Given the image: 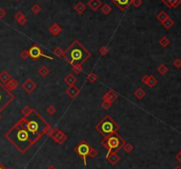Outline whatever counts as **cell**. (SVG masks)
I'll use <instances>...</instances> for the list:
<instances>
[{
  "mask_svg": "<svg viewBox=\"0 0 181 169\" xmlns=\"http://www.w3.org/2000/svg\"><path fill=\"white\" fill-rule=\"evenodd\" d=\"M179 152H181V150H180V151H179Z\"/></svg>",
  "mask_w": 181,
  "mask_h": 169,
  "instance_id": "47",
  "label": "cell"
},
{
  "mask_svg": "<svg viewBox=\"0 0 181 169\" xmlns=\"http://www.w3.org/2000/svg\"><path fill=\"white\" fill-rule=\"evenodd\" d=\"M112 2L117 5L120 10L125 11L128 8V6L131 5L133 0H112Z\"/></svg>",
  "mask_w": 181,
  "mask_h": 169,
  "instance_id": "13",
  "label": "cell"
},
{
  "mask_svg": "<svg viewBox=\"0 0 181 169\" xmlns=\"http://www.w3.org/2000/svg\"><path fill=\"white\" fill-rule=\"evenodd\" d=\"M72 70L74 73H76L77 74H80L82 72V66H76V67H72Z\"/></svg>",
  "mask_w": 181,
  "mask_h": 169,
  "instance_id": "35",
  "label": "cell"
},
{
  "mask_svg": "<svg viewBox=\"0 0 181 169\" xmlns=\"http://www.w3.org/2000/svg\"><path fill=\"white\" fill-rule=\"evenodd\" d=\"M33 111V109L31 108V107H29V106H27V105H26V106H24L23 108L21 109V113L23 114V116L25 117V116H27L30 113H31Z\"/></svg>",
  "mask_w": 181,
  "mask_h": 169,
  "instance_id": "26",
  "label": "cell"
},
{
  "mask_svg": "<svg viewBox=\"0 0 181 169\" xmlns=\"http://www.w3.org/2000/svg\"><path fill=\"white\" fill-rule=\"evenodd\" d=\"M173 65H174L177 68L181 67V59H179V58L176 59V60L174 61V62H173Z\"/></svg>",
  "mask_w": 181,
  "mask_h": 169,
  "instance_id": "39",
  "label": "cell"
},
{
  "mask_svg": "<svg viewBox=\"0 0 181 169\" xmlns=\"http://www.w3.org/2000/svg\"><path fill=\"white\" fill-rule=\"evenodd\" d=\"M1 117H2V116H1V113H0V119H1Z\"/></svg>",
  "mask_w": 181,
  "mask_h": 169,
  "instance_id": "46",
  "label": "cell"
},
{
  "mask_svg": "<svg viewBox=\"0 0 181 169\" xmlns=\"http://www.w3.org/2000/svg\"><path fill=\"white\" fill-rule=\"evenodd\" d=\"M14 98V95L0 82V113L3 112Z\"/></svg>",
  "mask_w": 181,
  "mask_h": 169,
  "instance_id": "6",
  "label": "cell"
},
{
  "mask_svg": "<svg viewBox=\"0 0 181 169\" xmlns=\"http://www.w3.org/2000/svg\"><path fill=\"white\" fill-rule=\"evenodd\" d=\"M10 79H11V75L7 71L5 70V71H2L1 73H0V82H1L2 83L5 84Z\"/></svg>",
  "mask_w": 181,
  "mask_h": 169,
  "instance_id": "18",
  "label": "cell"
},
{
  "mask_svg": "<svg viewBox=\"0 0 181 169\" xmlns=\"http://www.w3.org/2000/svg\"><path fill=\"white\" fill-rule=\"evenodd\" d=\"M145 95H146V91L142 88H138L133 92V96L136 98H138L139 100H141L145 97Z\"/></svg>",
  "mask_w": 181,
  "mask_h": 169,
  "instance_id": "17",
  "label": "cell"
},
{
  "mask_svg": "<svg viewBox=\"0 0 181 169\" xmlns=\"http://www.w3.org/2000/svg\"><path fill=\"white\" fill-rule=\"evenodd\" d=\"M53 53H54V55L56 56V57H58V58H60V57H63V53H64V51L60 48V47H56L55 49H54V51H53Z\"/></svg>",
  "mask_w": 181,
  "mask_h": 169,
  "instance_id": "27",
  "label": "cell"
},
{
  "mask_svg": "<svg viewBox=\"0 0 181 169\" xmlns=\"http://www.w3.org/2000/svg\"><path fill=\"white\" fill-rule=\"evenodd\" d=\"M47 169H57V168H56L53 165H51V166H50Z\"/></svg>",
  "mask_w": 181,
  "mask_h": 169,
  "instance_id": "43",
  "label": "cell"
},
{
  "mask_svg": "<svg viewBox=\"0 0 181 169\" xmlns=\"http://www.w3.org/2000/svg\"><path fill=\"white\" fill-rule=\"evenodd\" d=\"M19 122L28 132L34 144L38 142L42 135L46 134L47 129L51 128V125L48 122L34 109L27 116H23Z\"/></svg>",
  "mask_w": 181,
  "mask_h": 169,
  "instance_id": "1",
  "label": "cell"
},
{
  "mask_svg": "<svg viewBox=\"0 0 181 169\" xmlns=\"http://www.w3.org/2000/svg\"><path fill=\"white\" fill-rule=\"evenodd\" d=\"M5 88L8 89V90H10L11 92L12 91H13L14 89H16L17 88H18V86H19V83H18V82L15 80V79H10L5 84Z\"/></svg>",
  "mask_w": 181,
  "mask_h": 169,
  "instance_id": "15",
  "label": "cell"
},
{
  "mask_svg": "<svg viewBox=\"0 0 181 169\" xmlns=\"http://www.w3.org/2000/svg\"><path fill=\"white\" fill-rule=\"evenodd\" d=\"M20 57L22 58V59L26 60V59L29 57V54H28V50H23V51L20 52Z\"/></svg>",
  "mask_w": 181,
  "mask_h": 169,
  "instance_id": "34",
  "label": "cell"
},
{
  "mask_svg": "<svg viewBox=\"0 0 181 169\" xmlns=\"http://www.w3.org/2000/svg\"><path fill=\"white\" fill-rule=\"evenodd\" d=\"M157 18H158L161 21H163L164 19H166V18H167V16H166V14H165V12H161V13H159V15L157 16Z\"/></svg>",
  "mask_w": 181,
  "mask_h": 169,
  "instance_id": "38",
  "label": "cell"
},
{
  "mask_svg": "<svg viewBox=\"0 0 181 169\" xmlns=\"http://www.w3.org/2000/svg\"><path fill=\"white\" fill-rule=\"evenodd\" d=\"M157 71H158V73L160 74H162V75H163V74H165L167 72H168V67L165 66V65H163V64H161L158 67H157Z\"/></svg>",
  "mask_w": 181,
  "mask_h": 169,
  "instance_id": "25",
  "label": "cell"
},
{
  "mask_svg": "<svg viewBox=\"0 0 181 169\" xmlns=\"http://www.w3.org/2000/svg\"><path fill=\"white\" fill-rule=\"evenodd\" d=\"M148 76H149V75H147V74H145V75H143V76H142V77H141V82H142L143 84L147 85L148 80Z\"/></svg>",
  "mask_w": 181,
  "mask_h": 169,
  "instance_id": "40",
  "label": "cell"
},
{
  "mask_svg": "<svg viewBox=\"0 0 181 169\" xmlns=\"http://www.w3.org/2000/svg\"><path fill=\"white\" fill-rule=\"evenodd\" d=\"M64 82H66V84H67L70 87V86L75 85V83H76V82H77V78L75 77L72 74H69L65 77Z\"/></svg>",
  "mask_w": 181,
  "mask_h": 169,
  "instance_id": "16",
  "label": "cell"
},
{
  "mask_svg": "<svg viewBox=\"0 0 181 169\" xmlns=\"http://www.w3.org/2000/svg\"><path fill=\"white\" fill-rule=\"evenodd\" d=\"M97 156H98V151L95 148H92L91 147V149H90V151L88 153V157H90L91 159H95Z\"/></svg>",
  "mask_w": 181,
  "mask_h": 169,
  "instance_id": "28",
  "label": "cell"
},
{
  "mask_svg": "<svg viewBox=\"0 0 181 169\" xmlns=\"http://www.w3.org/2000/svg\"><path fill=\"white\" fill-rule=\"evenodd\" d=\"M157 79L155 77L154 75H149L148 76V82H147V85L149 87V88H154L156 84H157Z\"/></svg>",
  "mask_w": 181,
  "mask_h": 169,
  "instance_id": "20",
  "label": "cell"
},
{
  "mask_svg": "<svg viewBox=\"0 0 181 169\" xmlns=\"http://www.w3.org/2000/svg\"><path fill=\"white\" fill-rule=\"evenodd\" d=\"M111 102H109V101H106V100H103L102 101V108L104 109V110H108L110 107L111 106Z\"/></svg>",
  "mask_w": 181,
  "mask_h": 169,
  "instance_id": "32",
  "label": "cell"
},
{
  "mask_svg": "<svg viewBox=\"0 0 181 169\" xmlns=\"http://www.w3.org/2000/svg\"><path fill=\"white\" fill-rule=\"evenodd\" d=\"M0 169H5V166H4L2 164H0Z\"/></svg>",
  "mask_w": 181,
  "mask_h": 169,
  "instance_id": "44",
  "label": "cell"
},
{
  "mask_svg": "<svg viewBox=\"0 0 181 169\" xmlns=\"http://www.w3.org/2000/svg\"><path fill=\"white\" fill-rule=\"evenodd\" d=\"M117 98H118V96L117 95V93L114 90H109L108 92H106V93L103 95L102 99L109 101L112 104L113 102H115L117 99Z\"/></svg>",
  "mask_w": 181,
  "mask_h": 169,
  "instance_id": "14",
  "label": "cell"
},
{
  "mask_svg": "<svg viewBox=\"0 0 181 169\" xmlns=\"http://www.w3.org/2000/svg\"><path fill=\"white\" fill-rule=\"evenodd\" d=\"M28 54H29V57H30V58H31L32 59H35V60L38 59V58H41V57H43V58H48V59H50V60H52V59L54 58L53 57H51V56H49V55H46L45 53H43L42 50L39 47L38 45H36V44L31 46V47L29 48V50H28Z\"/></svg>",
  "mask_w": 181,
  "mask_h": 169,
  "instance_id": "8",
  "label": "cell"
},
{
  "mask_svg": "<svg viewBox=\"0 0 181 169\" xmlns=\"http://www.w3.org/2000/svg\"><path fill=\"white\" fill-rule=\"evenodd\" d=\"M96 129L104 138L112 134L117 133L118 130L120 129V126L117 124V122L116 120H114V119L111 116L106 115L96 126Z\"/></svg>",
  "mask_w": 181,
  "mask_h": 169,
  "instance_id": "4",
  "label": "cell"
},
{
  "mask_svg": "<svg viewBox=\"0 0 181 169\" xmlns=\"http://www.w3.org/2000/svg\"><path fill=\"white\" fill-rule=\"evenodd\" d=\"M80 89L76 86V85H72V86H70L66 90V93L67 96H69L71 98L74 99L76 98L79 94H80Z\"/></svg>",
  "mask_w": 181,
  "mask_h": 169,
  "instance_id": "12",
  "label": "cell"
},
{
  "mask_svg": "<svg viewBox=\"0 0 181 169\" xmlns=\"http://www.w3.org/2000/svg\"><path fill=\"white\" fill-rule=\"evenodd\" d=\"M38 87V85L36 84V82H35L33 80L31 79H27L26 80L23 84H22V88L23 89L27 92V94H31L32 92H34V90Z\"/></svg>",
  "mask_w": 181,
  "mask_h": 169,
  "instance_id": "10",
  "label": "cell"
},
{
  "mask_svg": "<svg viewBox=\"0 0 181 169\" xmlns=\"http://www.w3.org/2000/svg\"><path fill=\"white\" fill-rule=\"evenodd\" d=\"M99 53L102 55V56H105V55H107L108 52H109V49L106 47V46H102V47H101L99 49Z\"/></svg>",
  "mask_w": 181,
  "mask_h": 169,
  "instance_id": "31",
  "label": "cell"
},
{
  "mask_svg": "<svg viewBox=\"0 0 181 169\" xmlns=\"http://www.w3.org/2000/svg\"><path fill=\"white\" fill-rule=\"evenodd\" d=\"M90 57L91 53L78 40H75L63 53V58L72 67L83 66Z\"/></svg>",
  "mask_w": 181,
  "mask_h": 169,
  "instance_id": "3",
  "label": "cell"
},
{
  "mask_svg": "<svg viewBox=\"0 0 181 169\" xmlns=\"http://www.w3.org/2000/svg\"><path fill=\"white\" fill-rule=\"evenodd\" d=\"M88 5L90 6V8L93 9V10H97L99 7H101L102 5V3L100 0H90L88 2Z\"/></svg>",
  "mask_w": 181,
  "mask_h": 169,
  "instance_id": "19",
  "label": "cell"
},
{
  "mask_svg": "<svg viewBox=\"0 0 181 169\" xmlns=\"http://www.w3.org/2000/svg\"><path fill=\"white\" fill-rule=\"evenodd\" d=\"M122 149L126 153H131L133 150V145L130 143H126L123 146H122Z\"/></svg>",
  "mask_w": 181,
  "mask_h": 169,
  "instance_id": "22",
  "label": "cell"
},
{
  "mask_svg": "<svg viewBox=\"0 0 181 169\" xmlns=\"http://www.w3.org/2000/svg\"><path fill=\"white\" fill-rule=\"evenodd\" d=\"M100 144L102 146L107 149V153H110L111 151L117 152L119 150H121L122 146L126 144V141L121 137V135L115 133L107 137H104Z\"/></svg>",
  "mask_w": 181,
  "mask_h": 169,
  "instance_id": "5",
  "label": "cell"
},
{
  "mask_svg": "<svg viewBox=\"0 0 181 169\" xmlns=\"http://www.w3.org/2000/svg\"><path fill=\"white\" fill-rule=\"evenodd\" d=\"M90 149H91V147H90V145L85 141L79 143L74 147V152L81 158L85 166H87V157H88V153L90 151Z\"/></svg>",
  "mask_w": 181,
  "mask_h": 169,
  "instance_id": "7",
  "label": "cell"
},
{
  "mask_svg": "<svg viewBox=\"0 0 181 169\" xmlns=\"http://www.w3.org/2000/svg\"><path fill=\"white\" fill-rule=\"evenodd\" d=\"M176 159H177L178 161H180V162H181V152H178V154L176 155Z\"/></svg>",
  "mask_w": 181,
  "mask_h": 169,
  "instance_id": "41",
  "label": "cell"
},
{
  "mask_svg": "<svg viewBox=\"0 0 181 169\" xmlns=\"http://www.w3.org/2000/svg\"><path fill=\"white\" fill-rule=\"evenodd\" d=\"M174 169H181V166H176Z\"/></svg>",
  "mask_w": 181,
  "mask_h": 169,
  "instance_id": "45",
  "label": "cell"
},
{
  "mask_svg": "<svg viewBox=\"0 0 181 169\" xmlns=\"http://www.w3.org/2000/svg\"><path fill=\"white\" fill-rule=\"evenodd\" d=\"M163 25L168 29L172 25V21H171V20H165V21H163Z\"/></svg>",
  "mask_w": 181,
  "mask_h": 169,
  "instance_id": "36",
  "label": "cell"
},
{
  "mask_svg": "<svg viewBox=\"0 0 181 169\" xmlns=\"http://www.w3.org/2000/svg\"><path fill=\"white\" fill-rule=\"evenodd\" d=\"M38 73L40 75L42 76V77H46V76L50 74V69L47 67H42L39 68Z\"/></svg>",
  "mask_w": 181,
  "mask_h": 169,
  "instance_id": "21",
  "label": "cell"
},
{
  "mask_svg": "<svg viewBox=\"0 0 181 169\" xmlns=\"http://www.w3.org/2000/svg\"><path fill=\"white\" fill-rule=\"evenodd\" d=\"M5 12H4V10L0 9V18H3L5 16Z\"/></svg>",
  "mask_w": 181,
  "mask_h": 169,
  "instance_id": "42",
  "label": "cell"
},
{
  "mask_svg": "<svg viewBox=\"0 0 181 169\" xmlns=\"http://www.w3.org/2000/svg\"><path fill=\"white\" fill-rule=\"evenodd\" d=\"M102 12H103V13H105V14H108V13L111 11V7H110L108 5H105L102 8Z\"/></svg>",
  "mask_w": 181,
  "mask_h": 169,
  "instance_id": "37",
  "label": "cell"
},
{
  "mask_svg": "<svg viewBox=\"0 0 181 169\" xmlns=\"http://www.w3.org/2000/svg\"><path fill=\"white\" fill-rule=\"evenodd\" d=\"M87 80L88 82H91V83L92 82H95L97 80V75L95 73H93V72L89 73L87 74Z\"/></svg>",
  "mask_w": 181,
  "mask_h": 169,
  "instance_id": "23",
  "label": "cell"
},
{
  "mask_svg": "<svg viewBox=\"0 0 181 169\" xmlns=\"http://www.w3.org/2000/svg\"><path fill=\"white\" fill-rule=\"evenodd\" d=\"M5 137L22 154L26 153L35 144L30 138L28 132L20 125L19 121L5 134Z\"/></svg>",
  "mask_w": 181,
  "mask_h": 169,
  "instance_id": "2",
  "label": "cell"
},
{
  "mask_svg": "<svg viewBox=\"0 0 181 169\" xmlns=\"http://www.w3.org/2000/svg\"><path fill=\"white\" fill-rule=\"evenodd\" d=\"M159 43L163 46V47H167V46L169 45V43H170V41L166 38V37H163V38H161L160 39V41H159Z\"/></svg>",
  "mask_w": 181,
  "mask_h": 169,
  "instance_id": "29",
  "label": "cell"
},
{
  "mask_svg": "<svg viewBox=\"0 0 181 169\" xmlns=\"http://www.w3.org/2000/svg\"><path fill=\"white\" fill-rule=\"evenodd\" d=\"M57 112V109L55 108V107L53 105H50L48 108H47V113L50 114V115H53L55 113Z\"/></svg>",
  "mask_w": 181,
  "mask_h": 169,
  "instance_id": "33",
  "label": "cell"
},
{
  "mask_svg": "<svg viewBox=\"0 0 181 169\" xmlns=\"http://www.w3.org/2000/svg\"><path fill=\"white\" fill-rule=\"evenodd\" d=\"M50 31H51V34L56 36V35H57V34H59L60 32H61V28H60L57 25H53V26L51 27Z\"/></svg>",
  "mask_w": 181,
  "mask_h": 169,
  "instance_id": "24",
  "label": "cell"
},
{
  "mask_svg": "<svg viewBox=\"0 0 181 169\" xmlns=\"http://www.w3.org/2000/svg\"><path fill=\"white\" fill-rule=\"evenodd\" d=\"M50 137H51L53 139V141L55 143H57V144H64L67 139L66 135L58 128H53L52 132L50 135Z\"/></svg>",
  "mask_w": 181,
  "mask_h": 169,
  "instance_id": "9",
  "label": "cell"
},
{
  "mask_svg": "<svg viewBox=\"0 0 181 169\" xmlns=\"http://www.w3.org/2000/svg\"><path fill=\"white\" fill-rule=\"evenodd\" d=\"M106 159L108 160V162L111 165V166H115L117 165L119 161H120V157L117 155V153L115 151H111L110 153H107L106 156H105Z\"/></svg>",
  "mask_w": 181,
  "mask_h": 169,
  "instance_id": "11",
  "label": "cell"
},
{
  "mask_svg": "<svg viewBox=\"0 0 181 169\" xmlns=\"http://www.w3.org/2000/svg\"><path fill=\"white\" fill-rule=\"evenodd\" d=\"M75 10H76L79 13H81L82 12H84L86 10V6L83 4L79 3L76 6H75Z\"/></svg>",
  "mask_w": 181,
  "mask_h": 169,
  "instance_id": "30",
  "label": "cell"
}]
</instances>
